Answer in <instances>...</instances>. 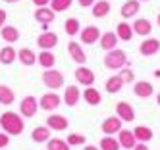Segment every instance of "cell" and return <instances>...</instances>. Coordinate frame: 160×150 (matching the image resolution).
Returning a JSON list of instances; mask_svg holds the SVG:
<instances>
[{"label": "cell", "mask_w": 160, "mask_h": 150, "mask_svg": "<svg viewBox=\"0 0 160 150\" xmlns=\"http://www.w3.org/2000/svg\"><path fill=\"white\" fill-rule=\"evenodd\" d=\"M0 129L8 133L10 137H19L25 129V121L19 114L16 112H6L0 115Z\"/></svg>", "instance_id": "obj_1"}, {"label": "cell", "mask_w": 160, "mask_h": 150, "mask_svg": "<svg viewBox=\"0 0 160 150\" xmlns=\"http://www.w3.org/2000/svg\"><path fill=\"white\" fill-rule=\"evenodd\" d=\"M123 65H128V54L122 48H114V50H108L106 56H104V67L106 69H112V71H120Z\"/></svg>", "instance_id": "obj_2"}, {"label": "cell", "mask_w": 160, "mask_h": 150, "mask_svg": "<svg viewBox=\"0 0 160 150\" xmlns=\"http://www.w3.org/2000/svg\"><path fill=\"white\" fill-rule=\"evenodd\" d=\"M42 83H44V87H47L48 90H58V89L64 87L66 79H64V73L60 71V69L50 67V69H44V73H42Z\"/></svg>", "instance_id": "obj_3"}, {"label": "cell", "mask_w": 160, "mask_h": 150, "mask_svg": "<svg viewBox=\"0 0 160 150\" xmlns=\"http://www.w3.org/2000/svg\"><path fill=\"white\" fill-rule=\"evenodd\" d=\"M60 104H62V96H60L56 90H48V92H44V94L39 98V108L44 110V112H54V110H58Z\"/></svg>", "instance_id": "obj_4"}, {"label": "cell", "mask_w": 160, "mask_h": 150, "mask_svg": "<svg viewBox=\"0 0 160 150\" xmlns=\"http://www.w3.org/2000/svg\"><path fill=\"white\" fill-rule=\"evenodd\" d=\"M37 110H39V102H37L35 96L27 94L25 98H21V102H19L21 118H33V115H37Z\"/></svg>", "instance_id": "obj_5"}, {"label": "cell", "mask_w": 160, "mask_h": 150, "mask_svg": "<svg viewBox=\"0 0 160 150\" xmlns=\"http://www.w3.org/2000/svg\"><path fill=\"white\" fill-rule=\"evenodd\" d=\"M68 54L72 56V60L79 65H85L87 64V54L83 50V44L81 42H77V41H72V42H68Z\"/></svg>", "instance_id": "obj_6"}, {"label": "cell", "mask_w": 160, "mask_h": 150, "mask_svg": "<svg viewBox=\"0 0 160 150\" xmlns=\"http://www.w3.org/2000/svg\"><path fill=\"white\" fill-rule=\"evenodd\" d=\"M47 127L50 131H66L70 127V119L62 114H50L47 118Z\"/></svg>", "instance_id": "obj_7"}, {"label": "cell", "mask_w": 160, "mask_h": 150, "mask_svg": "<svg viewBox=\"0 0 160 150\" xmlns=\"http://www.w3.org/2000/svg\"><path fill=\"white\" fill-rule=\"evenodd\" d=\"M79 100H81V90H79L77 85H70L64 89V96H62V102L66 104L68 108H73L79 104Z\"/></svg>", "instance_id": "obj_8"}, {"label": "cell", "mask_w": 160, "mask_h": 150, "mask_svg": "<svg viewBox=\"0 0 160 150\" xmlns=\"http://www.w3.org/2000/svg\"><path fill=\"white\" fill-rule=\"evenodd\" d=\"M100 35L102 33L97 25H87L79 31V39H81V44H95V42H98Z\"/></svg>", "instance_id": "obj_9"}, {"label": "cell", "mask_w": 160, "mask_h": 150, "mask_svg": "<svg viewBox=\"0 0 160 150\" xmlns=\"http://www.w3.org/2000/svg\"><path fill=\"white\" fill-rule=\"evenodd\" d=\"M133 94L141 100H147L154 94V87L148 81H133Z\"/></svg>", "instance_id": "obj_10"}, {"label": "cell", "mask_w": 160, "mask_h": 150, "mask_svg": "<svg viewBox=\"0 0 160 150\" xmlns=\"http://www.w3.org/2000/svg\"><path fill=\"white\" fill-rule=\"evenodd\" d=\"M56 44H58V35L52 31H42L37 37V46L41 50H52Z\"/></svg>", "instance_id": "obj_11"}, {"label": "cell", "mask_w": 160, "mask_h": 150, "mask_svg": "<svg viewBox=\"0 0 160 150\" xmlns=\"http://www.w3.org/2000/svg\"><path fill=\"white\" fill-rule=\"evenodd\" d=\"M73 77H75V83L83 85V87H91V85L95 83V71H93V69H89V67H85V65L77 67Z\"/></svg>", "instance_id": "obj_12"}, {"label": "cell", "mask_w": 160, "mask_h": 150, "mask_svg": "<svg viewBox=\"0 0 160 150\" xmlns=\"http://www.w3.org/2000/svg\"><path fill=\"white\" fill-rule=\"evenodd\" d=\"M122 127H123V121L118 118V115H110V118H106L100 123V131L104 135H116Z\"/></svg>", "instance_id": "obj_13"}, {"label": "cell", "mask_w": 160, "mask_h": 150, "mask_svg": "<svg viewBox=\"0 0 160 150\" xmlns=\"http://www.w3.org/2000/svg\"><path fill=\"white\" fill-rule=\"evenodd\" d=\"M116 115H118L122 121H128V123L135 121V110H133L131 104L125 102V100H122V102L116 104Z\"/></svg>", "instance_id": "obj_14"}, {"label": "cell", "mask_w": 160, "mask_h": 150, "mask_svg": "<svg viewBox=\"0 0 160 150\" xmlns=\"http://www.w3.org/2000/svg\"><path fill=\"white\" fill-rule=\"evenodd\" d=\"M118 35L114 33V31H106V33H102L100 35V39H98V44H100V48L108 52V50H114L118 46Z\"/></svg>", "instance_id": "obj_15"}, {"label": "cell", "mask_w": 160, "mask_h": 150, "mask_svg": "<svg viewBox=\"0 0 160 150\" xmlns=\"http://www.w3.org/2000/svg\"><path fill=\"white\" fill-rule=\"evenodd\" d=\"M139 12H141V2L139 0H125L122 10H120V14H122L123 19H131V17H135L139 14Z\"/></svg>", "instance_id": "obj_16"}, {"label": "cell", "mask_w": 160, "mask_h": 150, "mask_svg": "<svg viewBox=\"0 0 160 150\" xmlns=\"http://www.w3.org/2000/svg\"><path fill=\"white\" fill-rule=\"evenodd\" d=\"M131 27H133V33L139 35V37H148V35L152 33V23L147 17H137Z\"/></svg>", "instance_id": "obj_17"}, {"label": "cell", "mask_w": 160, "mask_h": 150, "mask_svg": "<svg viewBox=\"0 0 160 150\" xmlns=\"http://www.w3.org/2000/svg\"><path fill=\"white\" fill-rule=\"evenodd\" d=\"M118 143H120V146L122 148H125V150H131L135 144H137V138H135V135H133V131H129V129H122L118 131Z\"/></svg>", "instance_id": "obj_18"}, {"label": "cell", "mask_w": 160, "mask_h": 150, "mask_svg": "<svg viewBox=\"0 0 160 150\" xmlns=\"http://www.w3.org/2000/svg\"><path fill=\"white\" fill-rule=\"evenodd\" d=\"M160 50V41L158 39H145L141 44H139V52L141 56H154L156 52Z\"/></svg>", "instance_id": "obj_19"}, {"label": "cell", "mask_w": 160, "mask_h": 150, "mask_svg": "<svg viewBox=\"0 0 160 150\" xmlns=\"http://www.w3.org/2000/svg\"><path fill=\"white\" fill-rule=\"evenodd\" d=\"M81 98H83V100L89 104V106H98V104L102 102V94H100V90H98V89H95L93 85H91V87H87V89L83 90Z\"/></svg>", "instance_id": "obj_20"}, {"label": "cell", "mask_w": 160, "mask_h": 150, "mask_svg": "<svg viewBox=\"0 0 160 150\" xmlns=\"http://www.w3.org/2000/svg\"><path fill=\"white\" fill-rule=\"evenodd\" d=\"M18 60V50L12 44H6L4 48H0V64L2 65H12Z\"/></svg>", "instance_id": "obj_21"}, {"label": "cell", "mask_w": 160, "mask_h": 150, "mask_svg": "<svg viewBox=\"0 0 160 150\" xmlns=\"http://www.w3.org/2000/svg\"><path fill=\"white\" fill-rule=\"evenodd\" d=\"M56 17V12H52L48 6H41L35 10V19L39 23H42V25H48V23H52Z\"/></svg>", "instance_id": "obj_22"}, {"label": "cell", "mask_w": 160, "mask_h": 150, "mask_svg": "<svg viewBox=\"0 0 160 150\" xmlns=\"http://www.w3.org/2000/svg\"><path fill=\"white\" fill-rule=\"evenodd\" d=\"M110 10H112V6H110V2H108V0H98V2H95L93 6H91V12H93V17H97V19L106 17V16L110 14Z\"/></svg>", "instance_id": "obj_23"}, {"label": "cell", "mask_w": 160, "mask_h": 150, "mask_svg": "<svg viewBox=\"0 0 160 150\" xmlns=\"http://www.w3.org/2000/svg\"><path fill=\"white\" fill-rule=\"evenodd\" d=\"M133 135L137 138V143H151L152 138H154V133L151 127H147V125H137L135 129H133Z\"/></svg>", "instance_id": "obj_24"}, {"label": "cell", "mask_w": 160, "mask_h": 150, "mask_svg": "<svg viewBox=\"0 0 160 150\" xmlns=\"http://www.w3.org/2000/svg\"><path fill=\"white\" fill-rule=\"evenodd\" d=\"M48 138H50V129H48L47 125H39V127H35V129L31 131V141L37 143V144L47 143Z\"/></svg>", "instance_id": "obj_25"}, {"label": "cell", "mask_w": 160, "mask_h": 150, "mask_svg": "<svg viewBox=\"0 0 160 150\" xmlns=\"http://www.w3.org/2000/svg\"><path fill=\"white\" fill-rule=\"evenodd\" d=\"M0 37L4 39V42L14 44V42H18V39H19V29L14 27V25H4L2 29H0Z\"/></svg>", "instance_id": "obj_26"}, {"label": "cell", "mask_w": 160, "mask_h": 150, "mask_svg": "<svg viewBox=\"0 0 160 150\" xmlns=\"http://www.w3.org/2000/svg\"><path fill=\"white\" fill-rule=\"evenodd\" d=\"M18 60L21 62V65L31 67V65L37 64V54L31 48H21V50H18Z\"/></svg>", "instance_id": "obj_27"}, {"label": "cell", "mask_w": 160, "mask_h": 150, "mask_svg": "<svg viewBox=\"0 0 160 150\" xmlns=\"http://www.w3.org/2000/svg\"><path fill=\"white\" fill-rule=\"evenodd\" d=\"M116 35H118V39L120 41H125V42H129L133 39V27L129 25L128 21H120L118 23V27H116Z\"/></svg>", "instance_id": "obj_28"}, {"label": "cell", "mask_w": 160, "mask_h": 150, "mask_svg": "<svg viewBox=\"0 0 160 150\" xmlns=\"http://www.w3.org/2000/svg\"><path fill=\"white\" fill-rule=\"evenodd\" d=\"M123 87H125V83L122 81L120 75H112V77H108L106 83H104V89H106V92H110V94H116V92H120Z\"/></svg>", "instance_id": "obj_29"}, {"label": "cell", "mask_w": 160, "mask_h": 150, "mask_svg": "<svg viewBox=\"0 0 160 150\" xmlns=\"http://www.w3.org/2000/svg\"><path fill=\"white\" fill-rule=\"evenodd\" d=\"M37 62H39L41 67L50 69V67L56 65V56H54L50 50H42V52H39V56H37Z\"/></svg>", "instance_id": "obj_30"}, {"label": "cell", "mask_w": 160, "mask_h": 150, "mask_svg": "<svg viewBox=\"0 0 160 150\" xmlns=\"http://www.w3.org/2000/svg\"><path fill=\"white\" fill-rule=\"evenodd\" d=\"M98 148L100 150H122L118 138H114V135H104L98 141Z\"/></svg>", "instance_id": "obj_31"}, {"label": "cell", "mask_w": 160, "mask_h": 150, "mask_svg": "<svg viewBox=\"0 0 160 150\" xmlns=\"http://www.w3.org/2000/svg\"><path fill=\"white\" fill-rule=\"evenodd\" d=\"M64 31L70 35V37L79 35V31H81V23H79V19L77 17H68L66 23H64Z\"/></svg>", "instance_id": "obj_32"}, {"label": "cell", "mask_w": 160, "mask_h": 150, "mask_svg": "<svg viewBox=\"0 0 160 150\" xmlns=\"http://www.w3.org/2000/svg\"><path fill=\"white\" fill-rule=\"evenodd\" d=\"M14 100H16L14 90L6 85H0V104L2 106H10V104H14Z\"/></svg>", "instance_id": "obj_33"}, {"label": "cell", "mask_w": 160, "mask_h": 150, "mask_svg": "<svg viewBox=\"0 0 160 150\" xmlns=\"http://www.w3.org/2000/svg\"><path fill=\"white\" fill-rule=\"evenodd\" d=\"M47 150H72V146L68 144L66 138L56 137V138H48L47 141Z\"/></svg>", "instance_id": "obj_34"}, {"label": "cell", "mask_w": 160, "mask_h": 150, "mask_svg": "<svg viewBox=\"0 0 160 150\" xmlns=\"http://www.w3.org/2000/svg\"><path fill=\"white\" fill-rule=\"evenodd\" d=\"M50 4H52V12H56V14H60V12H66V10H70L72 4H73V0H50Z\"/></svg>", "instance_id": "obj_35"}, {"label": "cell", "mask_w": 160, "mask_h": 150, "mask_svg": "<svg viewBox=\"0 0 160 150\" xmlns=\"http://www.w3.org/2000/svg\"><path fill=\"white\" fill-rule=\"evenodd\" d=\"M66 141H68V144H70V146H81V144H85V143H87V138H85V135H79V133H70Z\"/></svg>", "instance_id": "obj_36"}, {"label": "cell", "mask_w": 160, "mask_h": 150, "mask_svg": "<svg viewBox=\"0 0 160 150\" xmlns=\"http://www.w3.org/2000/svg\"><path fill=\"white\" fill-rule=\"evenodd\" d=\"M120 77H122V81H123V83L125 85H128V83H133V81H135V73H133V69L131 67H122L120 69V73H118Z\"/></svg>", "instance_id": "obj_37"}, {"label": "cell", "mask_w": 160, "mask_h": 150, "mask_svg": "<svg viewBox=\"0 0 160 150\" xmlns=\"http://www.w3.org/2000/svg\"><path fill=\"white\" fill-rule=\"evenodd\" d=\"M8 144H10V135L4 133V131H0V150L8 148Z\"/></svg>", "instance_id": "obj_38"}, {"label": "cell", "mask_w": 160, "mask_h": 150, "mask_svg": "<svg viewBox=\"0 0 160 150\" xmlns=\"http://www.w3.org/2000/svg\"><path fill=\"white\" fill-rule=\"evenodd\" d=\"M6 19H8V14H6V10L0 8V29H2L6 25Z\"/></svg>", "instance_id": "obj_39"}, {"label": "cell", "mask_w": 160, "mask_h": 150, "mask_svg": "<svg viewBox=\"0 0 160 150\" xmlns=\"http://www.w3.org/2000/svg\"><path fill=\"white\" fill-rule=\"evenodd\" d=\"M95 2H97V0H77V4L81 6V8H91Z\"/></svg>", "instance_id": "obj_40"}, {"label": "cell", "mask_w": 160, "mask_h": 150, "mask_svg": "<svg viewBox=\"0 0 160 150\" xmlns=\"http://www.w3.org/2000/svg\"><path fill=\"white\" fill-rule=\"evenodd\" d=\"M131 150H148V144L147 143H137Z\"/></svg>", "instance_id": "obj_41"}, {"label": "cell", "mask_w": 160, "mask_h": 150, "mask_svg": "<svg viewBox=\"0 0 160 150\" xmlns=\"http://www.w3.org/2000/svg\"><path fill=\"white\" fill-rule=\"evenodd\" d=\"M33 4H35V6H48L50 4V0H33Z\"/></svg>", "instance_id": "obj_42"}, {"label": "cell", "mask_w": 160, "mask_h": 150, "mask_svg": "<svg viewBox=\"0 0 160 150\" xmlns=\"http://www.w3.org/2000/svg\"><path fill=\"white\" fill-rule=\"evenodd\" d=\"M83 150H100V148H98V146H93V144H87Z\"/></svg>", "instance_id": "obj_43"}, {"label": "cell", "mask_w": 160, "mask_h": 150, "mask_svg": "<svg viewBox=\"0 0 160 150\" xmlns=\"http://www.w3.org/2000/svg\"><path fill=\"white\" fill-rule=\"evenodd\" d=\"M2 2H6V4H16V2H19V0H2Z\"/></svg>", "instance_id": "obj_44"}, {"label": "cell", "mask_w": 160, "mask_h": 150, "mask_svg": "<svg viewBox=\"0 0 160 150\" xmlns=\"http://www.w3.org/2000/svg\"><path fill=\"white\" fill-rule=\"evenodd\" d=\"M156 104H158V106H160V92H158V94H156Z\"/></svg>", "instance_id": "obj_45"}, {"label": "cell", "mask_w": 160, "mask_h": 150, "mask_svg": "<svg viewBox=\"0 0 160 150\" xmlns=\"http://www.w3.org/2000/svg\"><path fill=\"white\" fill-rule=\"evenodd\" d=\"M156 23H158V27H160V14L156 16Z\"/></svg>", "instance_id": "obj_46"}, {"label": "cell", "mask_w": 160, "mask_h": 150, "mask_svg": "<svg viewBox=\"0 0 160 150\" xmlns=\"http://www.w3.org/2000/svg\"><path fill=\"white\" fill-rule=\"evenodd\" d=\"M139 2H148V0H139Z\"/></svg>", "instance_id": "obj_47"}, {"label": "cell", "mask_w": 160, "mask_h": 150, "mask_svg": "<svg viewBox=\"0 0 160 150\" xmlns=\"http://www.w3.org/2000/svg\"><path fill=\"white\" fill-rule=\"evenodd\" d=\"M2 150H8V148H2Z\"/></svg>", "instance_id": "obj_48"}]
</instances>
